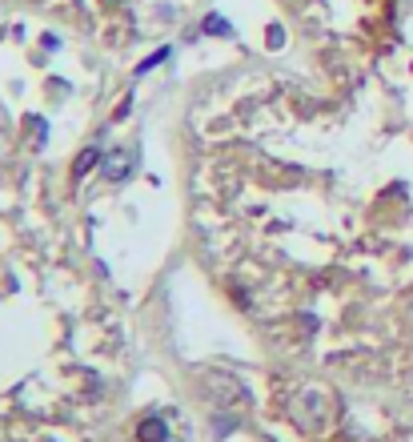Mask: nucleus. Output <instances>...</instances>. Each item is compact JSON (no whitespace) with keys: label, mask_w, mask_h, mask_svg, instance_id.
<instances>
[{"label":"nucleus","mask_w":413,"mask_h":442,"mask_svg":"<svg viewBox=\"0 0 413 442\" xmlns=\"http://www.w3.org/2000/svg\"><path fill=\"white\" fill-rule=\"evenodd\" d=\"M96 165V149H89V153H80V161H77V173H84V169H93Z\"/></svg>","instance_id":"obj_3"},{"label":"nucleus","mask_w":413,"mask_h":442,"mask_svg":"<svg viewBox=\"0 0 413 442\" xmlns=\"http://www.w3.org/2000/svg\"><path fill=\"white\" fill-rule=\"evenodd\" d=\"M165 434H169V430H165V422H160V418H149V422H141V439L144 442H160Z\"/></svg>","instance_id":"obj_2"},{"label":"nucleus","mask_w":413,"mask_h":442,"mask_svg":"<svg viewBox=\"0 0 413 442\" xmlns=\"http://www.w3.org/2000/svg\"><path fill=\"white\" fill-rule=\"evenodd\" d=\"M128 165H133V153H112V157H105V173L109 177H125Z\"/></svg>","instance_id":"obj_1"}]
</instances>
